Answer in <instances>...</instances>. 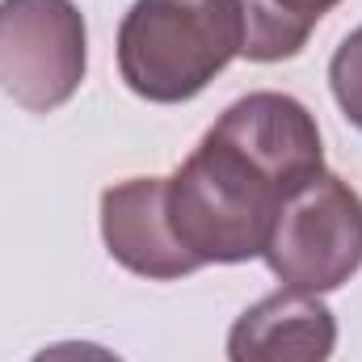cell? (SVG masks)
Listing matches in <instances>:
<instances>
[{"label": "cell", "instance_id": "obj_3", "mask_svg": "<svg viewBox=\"0 0 362 362\" xmlns=\"http://www.w3.org/2000/svg\"><path fill=\"white\" fill-rule=\"evenodd\" d=\"M266 266L291 291L325 295L362 270V194L337 173H316L274 215Z\"/></svg>", "mask_w": 362, "mask_h": 362}, {"label": "cell", "instance_id": "obj_2", "mask_svg": "<svg viewBox=\"0 0 362 362\" xmlns=\"http://www.w3.org/2000/svg\"><path fill=\"white\" fill-rule=\"evenodd\" d=\"M240 51V0H135L118 25V76L156 105L194 101Z\"/></svg>", "mask_w": 362, "mask_h": 362}, {"label": "cell", "instance_id": "obj_9", "mask_svg": "<svg viewBox=\"0 0 362 362\" xmlns=\"http://www.w3.org/2000/svg\"><path fill=\"white\" fill-rule=\"evenodd\" d=\"M30 362H122L114 350L97 346V341H55L47 350H38Z\"/></svg>", "mask_w": 362, "mask_h": 362}, {"label": "cell", "instance_id": "obj_5", "mask_svg": "<svg viewBox=\"0 0 362 362\" xmlns=\"http://www.w3.org/2000/svg\"><path fill=\"white\" fill-rule=\"evenodd\" d=\"M165 181L169 177H131L101 194L105 253L122 270L156 278V282H173V278L198 270V262L173 236L169 206H165Z\"/></svg>", "mask_w": 362, "mask_h": 362}, {"label": "cell", "instance_id": "obj_6", "mask_svg": "<svg viewBox=\"0 0 362 362\" xmlns=\"http://www.w3.org/2000/svg\"><path fill=\"white\" fill-rule=\"evenodd\" d=\"M337 350V316L320 295L274 291L245 308L228 333V362H329Z\"/></svg>", "mask_w": 362, "mask_h": 362}, {"label": "cell", "instance_id": "obj_1", "mask_svg": "<svg viewBox=\"0 0 362 362\" xmlns=\"http://www.w3.org/2000/svg\"><path fill=\"white\" fill-rule=\"evenodd\" d=\"M325 173L320 127L286 93L232 101L165 181L177 245L202 266H240L266 253L278 206Z\"/></svg>", "mask_w": 362, "mask_h": 362}, {"label": "cell", "instance_id": "obj_7", "mask_svg": "<svg viewBox=\"0 0 362 362\" xmlns=\"http://www.w3.org/2000/svg\"><path fill=\"white\" fill-rule=\"evenodd\" d=\"M341 0H240L245 8V59L253 64H278L295 59L316 21Z\"/></svg>", "mask_w": 362, "mask_h": 362}, {"label": "cell", "instance_id": "obj_4", "mask_svg": "<svg viewBox=\"0 0 362 362\" xmlns=\"http://www.w3.org/2000/svg\"><path fill=\"white\" fill-rule=\"evenodd\" d=\"M89 68L76 0H0V89L30 114L72 101Z\"/></svg>", "mask_w": 362, "mask_h": 362}, {"label": "cell", "instance_id": "obj_8", "mask_svg": "<svg viewBox=\"0 0 362 362\" xmlns=\"http://www.w3.org/2000/svg\"><path fill=\"white\" fill-rule=\"evenodd\" d=\"M329 85L341 105V114L362 131V25L341 38V47L329 59Z\"/></svg>", "mask_w": 362, "mask_h": 362}]
</instances>
